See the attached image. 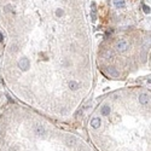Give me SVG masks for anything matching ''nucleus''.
Wrapping results in <instances>:
<instances>
[{
    "instance_id": "obj_4",
    "label": "nucleus",
    "mask_w": 151,
    "mask_h": 151,
    "mask_svg": "<svg viewBox=\"0 0 151 151\" xmlns=\"http://www.w3.org/2000/svg\"><path fill=\"white\" fill-rule=\"evenodd\" d=\"M149 96L146 94V93H143V94H140V97H139V103L141 104V105H147L149 104Z\"/></svg>"
},
{
    "instance_id": "obj_13",
    "label": "nucleus",
    "mask_w": 151,
    "mask_h": 151,
    "mask_svg": "<svg viewBox=\"0 0 151 151\" xmlns=\"http://www.w3.org/2000/svg\"><path fill=\"white\" fill-rule=\"evenodd\" d=\"M3 40H4V36H3L1 33H0V41H3Z\"/></svg>"
},
{
    "instance_id": "obj_3",
    "label": "nucleus",
    "mask_w": 151,
    "mask_h": 151,
    "mask_svg": "<svg viewBox=\"0 0 151 151\" xmlns=\"http://www.w3.org/2000/svg\"><path fill=\"white\" fill-rule=\"evenodd\" d=\"M34 132H35V134H36V135L42 137V135L45 134V128H44V126H42V125H36V126H35V128H34Z\"/></svg>"
},
{
    "instance_id": "obj_12",
    "label": "nucleus",
    "mask_w": 151,
    "mask_h": 151,
    "mask_svg": "<svg viewBox=\"0 0 151 151\" xmlns=\"http://www.w3.org/2000/svg\"><path fill=\"white\" fill-rule=\"evenodd\" d=\"M143 10H144V13H146V15L150 13V7H149L147 5H144V6H143Z\"/></svg>"
},
{
    "instance_id": "obj_7",
    "label": "nucleus",
    "mask_w": 151,
    "mask_h": 151,
    "mask_svg": "<svg viewBox=\"0 0 151 151\" xmlns=\"http://www.w3.org/2000/svg\"><path fill=\"white\" fill-rule=\"evenodd\" d=\"M79 87H80V83L79 82H76V81H70L69 82V88L71 89V91H76V89H79Z\"/></svg>"
},
{
    "instance_id": "obj_2",
    "label": "nucleus",
    "mask_w": 151,
    "mask_h": 151,
    "mask_svg": "<svg viewBox=\"0 0 151 151\" xmlns=\"http://www.w3.org/2000/svg\"><path fill=\"white\" fill-rule=\"evenodd\" d=\"M128 47H129V45H128V42L125 41V40L118 41L117 45H116V48H117V51H120V52H125V51H127Z\"/></svg>"
},
{
    "instance_id": "obj_10",
    "label": "nucleus",
    "mask_w": 151,
    "mask_h": 151,
    "mask_svg": "<svg viewBox=\"0 0 151 151\" xmlns=\"http://www.w3.org/2000/svg\"><path fill=\"white\" fill-rule=\"evenodd\" d=\"M109 74H110L111 76H114V77H117V76H118V71L115 70L114 68H109Z\"/></svg>"
},
{
    "instance_id": "obj_11",
    "label": "nucleus",
    "mask_w": 151,
    "mask_h": 151,
    "mask_svg": "<svg viewBox=\"0 0 151 151\" xmlns=\"http://www.w3.org/2000/svg\"><path fill=\"white\" fill-rule=\"evenodd\" d=\"M63 15H64V10L63 9H57L56 10V16L57 17H62Z\"/></svg>"
},
{
    "instance_id": "obj_8",
    "label": "nucleus",
    "mask_w": 151,
    "mask_h": 151,
    "mask_svg": "<svg viewBox=\"0 0 151 151\" xmlns=\"http://www.w3.org/2000/svg\"><path fill=\"white\" fill-rule=\"evenodd\" d=\"M100 114L103 116H108L110 114V106H103L102 110H100Z\"/></svg>"
},
{
    "instance_id": "obj_1",
    "label": "nucleus",
    "mask_w": 151,
    "mask_h": 151,
    "mask_svg": "<svg viewBox=\"0 0 151 151\" xmlns=\"http://www.w3.org/2000/svg\"><path fill=\"white\" fill-rule=\"evenodd\" d=\"M18 68L23 71H27L29 68H30V62H29V59L28 58H21L18 60Z\"/></svg>"
},
{
    "instance_id": "obj_9",
    "label": "nucleus",
    "mask_w": 151,
    "mask_h": 151,
    "mask_svg": "<svg viewBox=\"0 0 151 151\" xmlns=\"http://www.w3.org/2000/svg\"><path fill=\"white\" fill-rule=\"evenodd\" d=\"M65 141H67V144L68 145H74L75 143H76V139L74 138V137H67V139H65Z\"/></svg>"
},
{
    "instance_id": "obj_6",
    "label": "nucleus",
    "mask_w": 151,
    "mask_h": 151,
    "mask_svg": "<svg viewBox=\"0 0 151 151\" xmlns=\"http://www.w3.org/2000/svg\"><path fill=\"white\" fill-rule=\"evenodd\" d=\"M114 5H115L117 9H123V7L126 6L125 0H114Z\"/></svg>"
},
{
    "instance_id": "obj_5",
    "label": "nucleus",
    "mask_w": 151,
    "mask_h": 151,
    "mask_svg": "<svg viewBox=\"0 0 151 151\" xmlns=\"http://www.w3.org/2000/svg\"><path fill=\"white\" fill-rule=\"evenodd\" d=\"M91 126H92L94 129H97L100 126V118H98V117L92 118V120H91Z\"/></svg>"
}]
</instances>
